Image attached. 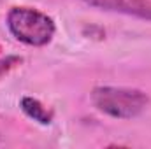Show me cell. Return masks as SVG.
<instances>
[{"label":"cell","mask_w":151,"mask_h":149,"mask_svg":"<svg viewBox=\"0 0 151 149\" xmlns=\"http://www.w3.org/2000/svg\"><path fill=\"white\" fill-rule=\"evenodd\" d=\"M91 102L100 112L116 119H132L150 105V97L135 88L99 86L91 91Z\"/></svg>","instance_id":"1"},{"label":"cell","mask_w":151,"mask_h":149,"mask_svg":"<svg viewBox=\"0 0 151 149\" xmlns=\"http://www.w3.org/2000/svg\"><path fill=\"white\" fill-rule=\"evenodd\" d=\"M9 32L27 46H46L56 32L55 21L32 7H12L7 14Z\"/></svg>","instance_id":"2"},{"label":"cell","mask_w":151,"mask_h":149,"mask_svg":"<svg viewBox=\"0 0 151 149\" xmlns=\"http://www.w3.org/2000/svg\"><path fill=\"white\" fill-rule=\"evenodd\" d=\"M84 2L95 7L107 9V11H118V12L139 16L144 19H151L150 0H84Z\"/></svg>","instance_id":"3"},{"label":"cell","mask_w":151,"mask_h":149,"mask_svg":"<svg viewBox=\"0 0 151 149\" xmlns=\"http://www.w3.org/2000/svg\"><path fill=\"white\" fill-rule=\"evenodd\" d=\"M21 109H23V112H25L30 119L37 121L40 125H49V123L53 121V112L49 111L47 107H44L37 98L23 97V98H21Z\"/></svg>","instance_id":"4"},{"label":"cell","mask_w":151,"mask_h":149,"mask_svg":"<svg viewBox=\"0 0 151 149\" xmlns=\"http://www.w3.org/2000/svg\"><path fill=\"white\" fill-rule=\"evenodd\" d=\"M18 63H21L19 56H7V58H0V77L7 74L12 67H16Z\"/></svg>","instance_id":"5"}]
</instances>
